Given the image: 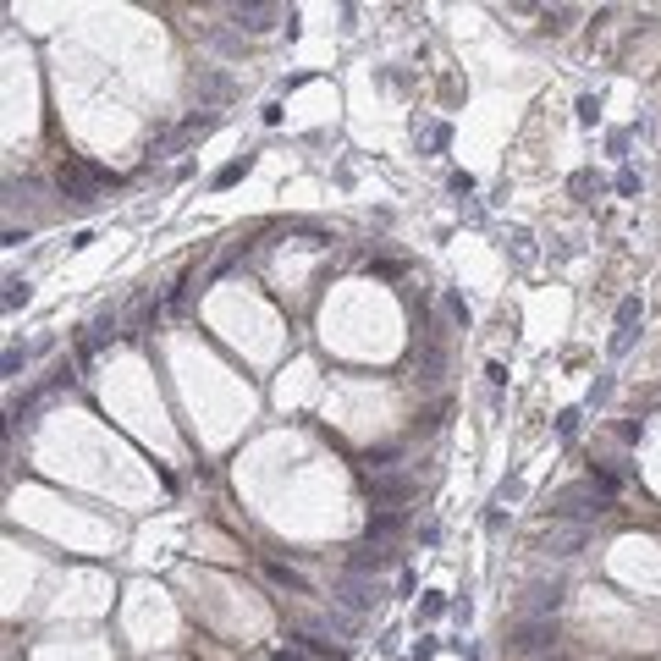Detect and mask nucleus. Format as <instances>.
Segmentation results:
<instances>
[{"label": "nucleus", "mask_w": 661, "mask_h": 661, "mask_svg": "<svg viewBox=\"0 0 661 661\" xmlns=\"http://www.w3.org/2000/svg\"><path fill=\"white\" fill-rule=\"evenodd\" d=\"M56 182H61V204L88 209V204H100V193L116 182V177L100 171V165H88V160H78V155H66L61 171H56Z\"/></svg>", "instance_id": "f257e3e1"}, {"label": "nucleus", "mask_w": 661, "mask_h": 661, "mask_svg": "<svg viewBox=\"0 0 661 661\" xmlns=\"http://www.w3.org/2000/svg\"><path fill=\"white\" fill-rule=\"evenodd\" d=\"M557 640H562L557 618H535V623H513L507 640H501V650H507V661H551Z\"/></svg>", "instance_id": "f03ea898"}, {"label": "nucleus", "mask_w": 661, "mask_h": 661, "mask_svg": "<svg viewBox=\"0 0 661 661\" xmlns=\"http://www.w3.org/2000/svg\"><path fill=\"white\" fill-rule=\"evenodd\" d=\"M606 496L590 485V479H578V485H562L557 496H551V518H568V524H590L595 529V518H606Z\"/></svg>", "instance_id": "7ed1b4c3"}, {"label": "nucleus", "mask_w": 661, "mask_h": 661, "mask_svg": "<svg viewBox=\"0 0 661 661\" xmlns=\"http://www.w3.org/2000/svg\"><path fill=\"white\" fill-rule=\"evenodd\" d=\"M562 578H535V584H524V595H518V623H535V618H557L562 606Z\"/></svg>", "instance_id": "20e7f679"}, {"label": "nucleus", "mask_w": 661, "mask_h": 661, "mask_svg": "<svg viewBox=\"0 0 661 661\" xmlns=\"http://www.w3.org/2000/svg\"><path fill=\"white\" fill-rule=\"evenodd\" d=\"M584 540H590V524H568V518H551L546 529H540V551L546 557H578L584 551Z\"/></svg>", "instance_id": "39448f33"}, {"label": "nucleus", "mask_w": 661, "mask_h": 661, "mask_svg": "<svg viewBox=\"0 0 661 661\" xmlns=\"http://www.w3.org/2000/svg\"><path fill=\"white\" fill-rule=\"evenodd\" d=\"M413 491H419V485H413V474H402V469H392V474H364V496H370L375 507H402Z\"/></svg>", "instance_id": "423d86ee"}, {"label": "nucleus", "mask_w": 661, "mask_h": 661, "mask_svg": "<svg viewBox=\"0 0 661 661\" xmlns=\"http://www.w3.org/2000/svg\"><path fill=\"white\" fill-rule=\"evenodd\" d=\"M336 600H342L348 612H370L375 600H380V584H375L370 573H348V568H342V578H336Z\"/></svg>", "instance_id": "0eeeda50"}, {"label": "nucleus", "mask_w": 661, "mask_h": 661, "mask_svg": "<svg viewBox=\"0 0 661 661\" xmlns=\"http://www.w3.org/2000/svg\"><path fill=\"white\" fill-rule=\"evenodd\" d=\"M392 546H375V540H358V546H348V562H342V568H348V573H386V568H392Z\"/></svg>", "instance_id": "6e6552de"}, {"label": "nucleus", "mask_w": 661, "mask_h": 661, "mask_svg": "<svg viewBox=\"0 0 661 661\" xmlns=\"http://www.w3.org/2000/svg\"><path fill=\"white\" fill-rule=\"evenodd\" d=\"M402 524H408V513H402V507H370L364 540H375V546H392V540L402 535Z\"/></svg>", "instance_id": "1a4fd4ad"}, {"label": "nucleus", "mask_w": 661, "mask_h": 661, "mask_svg": "<svg viewBox=\"0 0 661 661\" xmlns=\"http://www.w3.org/2000/svg\"><path fill=\"white\" fill-rule=\"evenodd\" d=\"M276 17H292V11H281V6H231V28H237V33H265L270 22Z\"/></svg>", "instance_id": "9d476101"}, {"label": "nucleus", "mask_w": 661, "mask_h": 661, "mask_svg": "<svg viewBox=\"0 0 661 661\" xmlns=\"http://www.w3.org/2000/svg\"><path fill=\"white\" fill-rule=\"evenodd\" d=\"M193 94H199V110H209V105H221L231 100V78H221V72H193Z\"/></svg>", "instance_id": "9b49d317"}, {"label": "nucleus", "mask_w": 661, "mask_h": 661, "mask_svg": "<svg viewBox=\"0 0 661 661\" xmlns=\"http://www.w3.org/2000/svg\"><path fill=\"white\" fill-rule=\"evenodd\" d=\"M634 326H640V298H623L618 303V330H612V353L634 348Z\"/></svg>", "instance_id": "f8f14e48"}, {"label": "nucleus", "mask_w": 661, "mask_h": 661, "mask_svg": "<svg viewBox=\"0 0 661 661\" xmlns=\"http://www.w3.org/2000/svg\"><path fill=\"white\" fill-rule=\"evenodd\" d=\"M265 573L276 578V584H287V590H298V595H309V578L298 573V568H287V562H265Z\"/></svg>", "instance_id": "ddd939ff"}, {"label": "nucleus", "mask_w": 661, "mask_h": 661, "mask_svg": "<svg viewBox=\"0 0 661 661\" xmlns=\"http://www.w3.org/2000/svg\"><path fill=\"white\" fill-rule=\"evenodd\" d=\"M441 413H447V402H435V408L413 413V435H430V430H441Z\"/></svg>", "instance_id": "4468645a"}, {"label": "nucleus", "mask_w": 661, "mask_h": 661, "mask_svg": "<svg viewBox=\"0 0 661 661\" xmlns=\"http://www.w3.org/2000/svg\"><path fill=\"white\" fill-rule=\"evenodd\" d=\"M248 165H254L248 155H243V160H231V165H221V171H215V187H231V182H243V171H248Z\"/></svg>", "instance_id": "2eb2a0df"}, {"label": "nucleus", "mask_w": 661, "mask_h": 661, "mask_svg": "<svg viewBox=\"0 0 661 661\" xmlns=\"http://www.w3.org/2000/svg\"><path fill=\"white\" fill-rule=\"evenodd\" d=\"M22 303H28V281L11 276V281H6V309H22Z\"/></svg>", "instance_id": "dca6fc26"}, {"label": "nucleus", "mask_w": 661, "mask_h": 661, "mask_svg": "<svg viewBox=\"0 0 661 661\" xmlns=\"http://www.w3.org/2000/svg\"><path fill=\"white\" fill-rule=\"evenodd\" d=\"M578 430V408H562L557 413V435H573Z\"/></svg>", "instance_id": "f3484780"}, {"label": "nucleus", "mask_w": 661, "mask_h": 661, "mask_svg": "<svg viewBox=\"0 0 661 661\" xmlns=\"http://www.w3.org/2000/svg\"><path fill=\"white\" fill-rule=\"evenodd\" d=\"M441 612H447V600H441V595H425V600H419V618H441Z\"/></svg>", "instance_id": "a211bd4d"}, {"label": "nucleus", "mask_w": 661, "mask_h": 661, "mask_svg": "<svg viewBox=\"0 0 661 661\" xmlns=\"http://www.w3.org/2000/svg\"><path fill=\"white\" fill-rule=\"evenodd\" d=\"M595 116H600V105L584 94V100H578V122H595Z\"/></svg>", "instance_id": "6ab92c4d"}, {"label": "nucleus", "mask_w": 661, "mask_h": 661, "mask_svg": "<svg viewBox=\"0 0 661 661\" xmlns=\"http://www.w3.org/2000/svg\"><path fill=\"white\" fill-rule=\"evenodd\" d=\"M447 314H452L457 326H469V309H463V298H447Z\"/></svg>", "instance_id": "aec40b11"}]
</instances>
